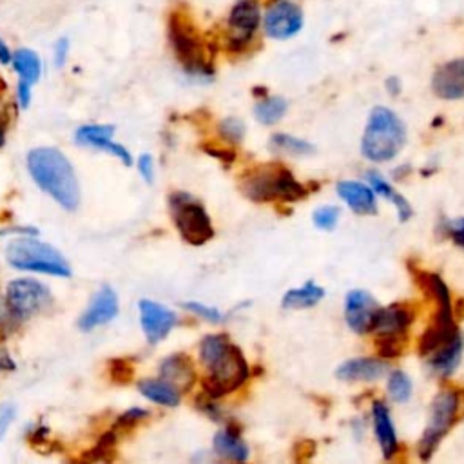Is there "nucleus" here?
<instances>
[{"label": "nucleus", "mask_w": 464, "mask_h": 464, "mask_svg": "<svg viewBox=\"0 0 464 464\" xmlns=\"http://www.w3.org/2000/svg\"><path fill=\"white\" fill-rule=\"evenodd\" d=\"M28 169L35 184L66 211L80 203V187L70 160L56 149L42 147L28 154Z\"/></svg>", "instance_id": "nucleus-1"}, {"label": "nucleus", "mask_w": 464, "mask_h": 464, "mask_svg": "<svg viewBox=\"0 0 464 464\" xmlns=\"http://www.w3.org/2000/svg\"><path fill=\"white\" fill-rule=\"evenodd\" d=\"M240 191L256 203L286 202L293 203L307 196L305 186L294 180L288 169L279 163L260 165L245 172L240 180Z\"/></svg>", "instance_id": "nucleus-2"}, {"label": "nucleus", "mask_w": 464, "mask_h": 464, "mask_svg": "<svg viewBox=\"0 0 464 464\" xmlns=\"http://www.w3.org/2000/svg\"><path fill=\"white\" fill-rule=\"evenodd\" d=\"M406 142L404 124L388 107H374L361 140V153L372 162L394 160Z\"/></svg>", "instance_id": "nucleus-3"}, {"label": "nucleus", "mask_w": 464, "mask_h": 464, "mask_svg": "<svg viewBox=\"0 0 464 464\" xmlns=\"http://www.w3.org/2000/svg\"><path fill=\"white\" fill-rule=\"evenodd\" d=\"M167 35H169V44L172 47V53L177 56V61L180 62L187 77L195 80L212 79L214 70L212 64L207 61L203 42L200 40L195 28L182 13L178 12L170 13L167 24Z\"/></svg>", "instance_id": "nucleus-4"}, {"label": "nucleus", "mask_w": 464, "mask_h": 464, "mask_svg": "<svg viewBox=\"0 0 464 464\" xmlns=\"http://www.w3.org/2000/svg\"><path fill=\"white\" fill-rule=\"evenodd\" d=\"M6 258L10 265L19 270L40 272V274L61 276V278L71 276V269L66 258L51 245L40 244L37 240L22 238L13 242L6 251Z\"/></svg>", "instance_id": "nucleus-5"}, {"label": "nucleus", "mask_w": 464, "mask_h": 464, "mask_svg": "<svg viewBox=\"0 0 464 464\" xmlns=\"http://www.w3.org/2000/svg\"><path fill=\"white\" fill-rule=\"evenodd\" d=\"M263 8L260 0H235L225 19V46L230 53L249 49L261 29Z\"/></svg>", "instance_id": "nucleus-6"}, {"label": "nucleus", "mask_w": 464, "mask_h": 464, "mask_svg": "<svg viewBox=\"0 0 464 464\" xmlns=\"http://www.w3.org/2000/svg\"><path fill=\"white\" fill-rule=\"evenodd\" d=\"M249 377V365L238 346L228 344L223 356L209 367V376L202 381L203 392L211 399H220L238 390Z\"/></svg>", "instance_id": "nucleus-7"}, {"label": "nucleus", "mask_w": 464, "mask_h": 464, "mask_svg": "<svg viewBox=\"0 0 464 464\" xmlns=\"http://www.w3.org/2000/svg\"><path fill=\"white\" fill-rule=\"evenodd\" d=\"M169 202L172 220L187 244L200 247L214 236V228L207 211L193 196L186 193H177L170 196Z\"/></svg>", "instance_id": "nucleus-8"}, {"label": "nucleus", "mask_w": 464, "mask_h": 464, "mask_svg": "<svg viewBox=\"0 0 464 464\" xmlns=\"http://www.w3.org/2000/svg\"><path fill=\"white\" fill-rule=\"evenodd\" d=\"M459 406H460V395L455 390H441L434 397L430 406L428 427L419 443V455L423 460L432 459L439 443L457 421Z\"/></svg>", "instance_id": "nucleus-9"}, {"label": "nucleus", "mask_w": 464, "mask_h": 464, "mask_svg": "<svg viewBox=\"0 0 464 464\" xmlns=\"http://www.w3.org/2000/svg\"><path fill=\"white\" fill-rule=\"evenodd\" d=\"M261 28L270 40H290L303 31L305 12L296 0H270L263 8Z\"/></svg>", "instance_id": "nucleus-10"}, {"label": "nucleus", "mask_w": 464, "mask_h": 464, "mask_svg": "<svg viewBox=\"0 0 464 464\" xmlns=\"http://www.w3.org/2000/svg\"><path fill=\"white\" fill-rule=\"evenodd\" d=\"M6 300H8L13 314L19 318V321L44 312L53 303V298H51L47 286L37 279L12 281L8 285Z\"/></svg>", "instance_id": "nucleus-11"}, {"label": "nucleus", "mask_w": 464, "mask_h": 464, "mask_svg": "<svg viewBox=\"0 0 464 464\" xmlns=\"http://www.w3.org/2000/svg\"><path fill=\"white\" fill-rule=\"evenodd\" d=\"M377 311H379L377 302L374 300V296L367 293V290L358 288L348 293L344 303V319L352 332L360 336L372 332Z\"/></svg>", "instance_id": "nucleus-12"}, {"label": "nucleus", "mask_w": 464, "mask_h": 464, "mask_svg": "<svg viewBox=\"0 0 464 464\" xmlns=\"http://www.w3.org/2000/svg\"><path fill=\"white\" fill-rule=\"evenodd\" d=\"M455 336H459L453 314H452V302L439 303L437 312L428 325V328L423 332L419 339V352L421 356H428L435 352L437 348L450 343Z\"/></svg>", "instance_id": "nucleus-13"}, {"label": "nucleus", "mask_w": 464, "mask_h": 464, "mask_svg": "<svg viewBox=\"0 0 464 464\" xmlns=\"http://www.w3.org/2000/svg\"><path fill=\"white\" fill-rule=\"evenodd\" d=\"M140 321L144 334L151 344L160 343L169 336V332L177 325V314L172 311L149 302L142 300L140 302Z\"/></svg>", "instance_id": "nucleus-14"}, {"label": "nucleus", "mask_w": 464, "mask_h": 464, "mask_svg": "<svg viewBox=\"0 0 464 464\" xmlns=\"http://www.w3.org/2000/svg\"><path fill=\"white\" fill-rule=\"evenodd\" d=\"M432 91L443 100L464 98V58H455L435 70Z\"/></svg>", "instance_id": "nucleus-15"}, {"label": "nucleus", "mask_w": 464, "mask_h": 464, "mask_svg": "<svg viewBox=\"0 0 464 464\" xmlns=\"http://www.w3.org/2000/svg\"><path fill=\"white\" fill-rule=\"evenodd\" d=\"M116 314H119V298H116L114 290L105 285L98 290L87 311L80 316L79 327L87 332L104 323H109L112 318H116Z\"/></svg>", "instance_id": "nucleus-16"}, {"label": "nucleus", "mask_w": 464, "mask_h": 464, "mask_svg": "<svg viewBox=\"0 0 464 464\" xmlns=\"http://www.w3.org/2000/svg\"><path fill=\"white\" fill-rule=\"evenodd\" d=\"M388 372V365L383 360L358 358L341 363L336 370V377L341 381H377Z\"/></svg>", "instance_id": "nucleus-17"}, {"label": "nucleus", "mask_w": 464, "mask_h": 464, "mask_svg": "<svg viewBox=\"0 0 464 464\" xmlns=\"http://www.w3.org/2000/svg\"><path fill=\"white\" fill-rule=\"evenodd\" d=\"M160 376L174 388H178L180 394L191 390L196 381L193 361L186 354H174L167 358L160 367Z\"/></svg>", "instance_id": "nucleus-18"}, {"label": "nucleus", "mask_w": 464, "mask_h": 464, "mask_svg": "<svg viewBox=\"0 0 464 464\" xmlns=\"http://www.w3.org/2000/svg\"><path fill=\"white\" fill-rule=\"evenodd\" d=\"M337 195L348 203L356 214L361 216H370V214H377V203H376V196L374 191L360 182H351L344 180L337 184Z\"/></svg>", "instance_id": "nucleus-19"}, {"label": "nucleus", "mask_w": 464, "mask_h": 464, "mask_svg": "<svg viewBox=\"0 0 464 464\" xmlns=\"http://www.w3.org/2000/svg\"><path fill=\"white\" fill-rule=\"evenodd\" d=\"M414 321V314L404 305H390L386 309L377 311L374 319V332L377 334H406Z\"/></svg>", "instance_id": "nucleus-20"}, {"label": "nucleus", "mask_w": 464, "mask_h": 464, "mask_svg": "<svg viewBox=\"0 0 464 464\" xmlns=\"http://www.w3.org/2000/svg\"><path fill=\"white\" fill-rule=\"evenodd\" d=\"M372 416H374V432L377 437V443L381 446V452L385 459H392L397 452V434L394 428V423L390 419V412L386 404L381 401H376L372 406Z\"/></svg>", "instance_id": "nucleus-21"}, {"label": "nucleus", "mask_w": 464, "mask_h": 464, "mask_svg": "<svg viewBox=\"0 0 464 464\" xmlns=\"http://www.w3.org/2000/svg\"><path fill=\"white\" fill-rule=\"evenodd\" d=\"M214 452L221 459L244 462L249 459V446L240 437V430L235 425H228L225 430L214 435Z\"/></svg>", "instance_id": "nucleus-22"}, {"label": "nucleus", "mask_w": 464, "mask_h": 464, "mask_svg": "<svg viewBox=\"0 0 464 464\" xmlns=\"http://www.w3.org/2000/svg\"><path fill=\"white\" fill-rule=\"evenodd\" d=\"M10 66L17 73L19 80L29 82L31 86H35L40 80L42 71H44L40 54L35 49H31V47H19V49H15Z\"/></svg>", "instance_id": "nucleus-23"}, {"label": "nucleus", "mask_w": 464, "mask_h": 464, "mask_svg": "<svg viewBox=\"0 0 464 464\" xmlns=\"http://www.w3.org/2000/svg\"><path fill=\"white\" fill-rule=\"evenodd\" d=\"M460 356H462V337L459 334L450 343H446L444 346L437 348L435 352H432L430 367L441 377L452 376L460 363Z\"/></svg>", "instance_id": "nucleus-24"}, {"label": "nucleus", "mask_w": 464, "mask_h": 464, "mask_svg": "<svg viewBox=\"0 0 464 464\" xmlns=\"http://www.w3.org/2000/svg\"><path fill=\"white\" fill-rule=\"evenodd\" d=\"M325 298V290L318 286L314 281H307L302 288H293L283 296V309L288 311H302V309H311L318 305Z\"/></svg>", "instance_id": "nucleus-25"}, {"label": "nucleus", "mask_w": 464, "mask_h": 464, "mask_svg": "<svg viewBox=\"0 0 464 464\" xmlns=\"http://www.w3.org/2000/svg\"><path fill=\"white\" fill-rule=\"evenodd\" d=\"M138 390L149 401L162 406H178L180 404V390L174 388L165 379H144L138 383Z\"/></svg>", "instance_id": "nucleus-26"}, {"label": "nucleus", "mask_w": 464, "mask_h": 464, "mask_svg": "<svg viewBox=\"0 0 464 464\" xmlns=\"http://www.w3.org/2000/svg\"><path fill=\"white\" fill-rule=\"evenodd\" d=\"M367 180H369L370 189H374L377 195H381L383 198H386V200H390V202L395 203L401 221H406V220H409V218L414 214V211H412L410 203L406 202V198H402L401 195H397V193L390 187V184H388L386 180H383L377 172H374V170L369 172V174H367Z\"/></svg>", "instance_id": "nucleus-27"}, {"label": "nucleus", "mask_w": 464, "mask_h": 464, "mask_svg": "<svg viewBox=\"0 0 464 464\" xmlns=\"http://www.w3.org/2000/svg\"><path fill=\"white\" fill-rule=\"evenodd\" d=\"M286 100L281 96H269L265 95L256 105H254V114H256V120L263 126H274L278 124L285 112H286Z\"/></svg>", "instance_id": "nucleus-28"}, {"label": "nucleus", "mask_w": 464, "mask_h": 464, "mask_svg": "<svg viewBox=\"0 0 464 464\" xmlns=\"http://www.w3.org/2000/svg\"><path fill=\"white\" fill-rule=\"evenodd\" d=\"M412 274L416 278V283L421 286L423 293L432 298L437 305L439 303H448L450 302V293H448V286L446 283L432 272H425L419 269H412Z\"/></svg>", "instance_id": "nucleus-29"}, {"label": "nucleus", "mask_w": 464, "mask_h": 464, "mask_svg": "<svg viewBox=\"0 0 464 464\" xmlns=\"http://www.w3.org/2000/svg\"><path fill=\"white\" fill-rule=\"evenodd\" d=\"M228 344H230V341L223 334H212V336L203 337V341L200 343L202 363L209 369L212 363H216L223 356V352L227 351Z\"/></svg>", "instance_id": "nucleus-30"}, {"label": "nucleus", "mask_w": 464, "mask_h": 464, "mask_svg": "<svg viewBox=\"0 0 464 464\" xmlns=\"http://www.w3.org/2000/svg\"><path fill=\"white\" fill-rule=\"evenodd\" d=\"M270 149L274 153H285L293 156H307L314 153V147L309 142L290 135H274L270 138Z\"/></svg>", "instance_id": "nucleus-31"}, {"label": "nucleus", "mask_w": 464, "mask_h": 464, "mask_svg": "<svg viewBox=\"0 0 464 464\" xmlns=\"http://www.w3.org/2000/svg\"><path fill=\"white\" fill-rule=\"evenodd\" d=\"M376 346L381 358L385 360L399 358L406 348V334H377Z\"/></svg>", "instance_id": "nucleus-32"}, {"label": "nucleus", "mask_w": 464, "mask_h": 464, "mask_svg": "<svg viewBox=\"0 0 464 464\" xmlns=\"http://www.w3.org/2000/svg\"><path fill=\"white\" fill-rule=\"evenodd\" d=\"M388 395L395 402H406L412 395V381L404 372L397 370L388 379Z\"/></svg>", "instance_id": "nucleus-33"}, {"label": "nucleus", "mask_w": 464, "mask_h": 464, "mask_svg": "<svg viewBox=\"0 0 464 464\" xmlns=\"http://www.w3.org/2000/svg\"><path fill=\"white\" fill-rule=\"evenodd\" d=\"M114 135L112 126H86L77 131V142L86 147H93L100 140H111Z\"/></svg>", "instance_id": "nucleus-34"}, {"label": "nucleus", "mask_w": 464, "mask_h": 464, "mask_svg": "<svg viewBox=\"0 0 464 464\" xmlns=\"http://www.w3.org/2000/svg\"><path fill=\"white\" fill-rule=\"evenodd\" d=\"M220 135L230 142V144H240L245 137V124L236 119V116H228V119L220 122Z\"/></svg>", "instance_id": "nucleus-35"}, {"label": "nucleus", "mask_w": 464, "mask_h": 464, "mask_svg": "<svg viewBox=\"0 0 464 464\" xmlns=\"http://www.w3.org/2000/svg\"><path fill=\"white\" fill-rule=\"evenodd\" d=\"M339 216H341V211L339 207L336 205H325V207H319L314 211L312 214V220H314V225L321 230H334L337 221H339Z\"/></svg>", "instance_id": "nucleus-36"}, {"label": "nucleus", "mask_w": 464, "mask_h": 464, "mask_svg": "<svg viewBox=\"0 0 464 464\" xmlns=\"http://www.w3.org/2000/svg\"><path fill=\"white\" fill-rule=\"evenodd\" d=\"M70 53H71V38L70 37H58L53 44V64L54 68L62 70L66 68L68 61H70Z\"/></svg>", "instance_id": "nucleus-37"}, {"label": "nucleus", "mask_w": 464, "mask_h": 464, "mask_svg": "<svg viewBox=\"0 0 464 464\" xmlns=\"http://www.w3.org/2000/svg\"><path fill=\"white\" fill-rule=\"evenodd\" d=\"M147 416H149L147 410H142V409H131V410H128L126 414H122V416L119 418V421H116L114 430H116V434H119V432H124V430H129V428H133L135 425H138L140 421H144Z\"/></svg>", "instance_id": "nucleus-38"}, {"label": "nucleus", "mask_w": 464, "mask_h": 464, "mask_svg": "<svg viewBox=\"0 0 464 464\" xmlns=\"http://www.w3.org/2000/svg\"><path fill=\"white\" fill-rule=\"evenodd\" d=\"M19 318L13 314L6 298L0 296V337L8 336L15 328V321Z\"/></svg>", "instance_id": "nucleus-39"}, {"label": "nucleus", "mask_w": 464, "mask_h": 464, "mask_svg": "<svg viewBox=\"0 0 464 464\" xmlns=\"http://www.w3.org/2000/svg\"><path fill=\"white\" fill-rule=\"evenodd\" d=\"M93 147H95V149L107 151L109 154L116 156V158H119V160H122V162H124V165H128V167L133 163L131 153H129V151H128L124 145H120V144H112L111 140H100V142H96Z\"/></svg>", "instance_id": "nucleus-40"}, {"label": "nucleus", "mask_w": 464, "mask_h": 464, "mask_svg": "<svg viewBox=\"0 0 464 464\" xmlns=\"http://www.w3.org/2000/svg\"><path fill=\"white\" fill-rule=\"evenodd\" d=\"M109 374H111L112 381H116V383H128L133 377V367L128 361L114 360L109 365Z\"/></svg>", "instance_id": "nucleus-41"}, {"label": "nucleus", "mask_w": 464, "mask_h": 464, "mask_svg": "<svg viewBox=\"0 0 464 464\" xmlns=\"http://www.w3.org/2000/svg\"><path fill=\"white\" fill-rule=\"evenodd\" d=\"M184 307L187 311H191L193 314L203 318L205 321H212V323H220L221 321V312L214 307H207V305H202V303H196V302H189V303H184Z\"/></svg>", "instance_id": "nucleus-42"}, {"label": "nucleus", "mask_w": 464, "mask_h": 464, "mask_svg": "<svg viewBox=\"0 0 464 464\" xmlns=\"http://www.w3.org/2000/svg\"><path fill=\"white\" fill-rule=\"evenodd\" d=\"M444 232L455 242L457 247L464 251V218H457L455 221H444Z\"/></svg>", "instance_id": "nucleus-43"}, {"label": "nucleus", "mask_w": 464, "mask_h": 464, "mask_svg": "<svg viewBox=\"0 0 464 464\" xmlns=\"http://www.w3.org/2000/svg\"><path fill=\"white\" fill-rule=\"evenodd\" d=\"M15 416H17V410H15L13 404L0 406V441L4 439V435H6L12 421L15 419Z\"/></svg>", "instance_id": "nucleus-44"}, {"label": "nucleus", "mask_w": 464, "mask_h": 464, "mask_svg": "<svg viewBox=\"0 0 464 464\" xmlns=\"http://www.w3.org/2000/svg\"><path fill=\"white\" fill-rule=\"evenodd\" d=\"M205 153L218 158L220 162H227V163H232L236 160V153L228 149V147H216V145H203Z\"/></svg>", "instance_id": "nucleus-45"}, {"label": "nucleus", "mask_w": 464, "mask_h": 464, "mask_svg": "<svg viewBox=\"0 0 464 464\" xmlns=\"http://www.w3.org/2000/svg\"><path fill=\"white\" fill-rule=\"evenodd\" d=\"M138 169H140V174L144 177V180H145L147 184H153V180H154V167H153V158H151V154L140 156V160H138Z\"/></svg>", "instance_id": "nucleus-46"}, {"label": "nucleus", "mask_w": 464, "mask_h": 464, "mask_svg": "<svg viewBox=\"0 0 464 464\" xmlns=\"http://www.w3.org/2000/svg\"><path fill=\"white\" fill-rule=\"evenodd\" d=\"M31 87L33 86L29 82H24V80L17 82V100L22 109L29 107V104H31Z\"/></svg>", "instance_id": "nucleus-47"}, {"label": "nucleus", "mask_w": 464, "mask_h": 464, "mask_svg": "<svg viewBox=\"0 0 464 464\" xmlns=\"http://www.w3.org/2000/svg\"><path fill=\"white\" fill-rule=\"evenodd\" d=\"M12 58H13V49L3 37H0V66H10Z\"/></svg>", "instance_id": "nucleus-48"}, {"label": "nucleus", "mask_w": 464, "mask_h": 464, "mask_svg": "<svg viewBox=\"0 0 464 464\" xmlns=\"http://www.w3.org/2000/svg\"><path fill=\"white\" fill-rule=\"evenodd\" d=\"M13 232H15V235H33V236L38 235V230L33 228V227H10V228L0 230V236L13 235Z\"/></svg>", "instance_id": "nucleus-49"}, {"label": "nucleus", "mask_w": 464, "mask_h": 464, "mask_svg": "<svg viewBox=\"0 0 464 464\" xmlns=\"http://www.w3.org/2000/svg\"><path fill=\"white\" fill-rule=\"evenodd\" d=\"M12 370H15V361L4 348H0V372H12Z\"/></svg>", "instance_id": "nucleus-50"}, {"label": "nucleus", "mask_w": 464, "mask_h": 464, "mask_svg": "<svg viewBox=\"0 0 464 464\" xmlns=\"http://www.w3.org/2000/svg\"><path fill=\"white\" fill-rule=\"evenodd\" d=\"M385 87L392 96H397L401 93V80L397 77H388L385 80Z\"/></svg>", "instance_id": "nucleus-51"}, {"label": "nucleus", "mask_w": 464, "mask_h": 464, "mask_svg": "<svg viewBox=\"0 0 464 464\" xmlns=\"http://www.w3.org/2000/svg\"><path fill=\"white\" fill-rule=\"evenodd\" d=\"M314 450H316V443H314V441H302V443L296 446V455L307 453V459H311V457L314 455Z\"/></svg>", "instance_id": "nucleus-52"}, {"label": "nucleus", "mask_w": 464, "mask_h": 464, "mask_svg": "<svg viewBox=\"0 0 464 464\" xmlns=\"http://www.w3.org/2000/svg\"><path fill=\"white\" fill-rule=\"evenodd\" d=\"M8 122H10V116L8 112H0V147L4 145L6 142V129H8Z\"/></svg>", "instance_id": "nucleus-53"}, {"label": "nucleus", "mask_w": 464, "mask_h": 464, "mask_svg": "<svg viewBox=\"0 0 464 464\" xmlns=\"http://www.w3.org/2000/svg\"><path fill=\"white\" fill-rule=\"evenodd\" d=\"M455 314L459 319H464V298H460L457 303H455Z\"/></svg>", "instance_id": "nucleus-54"}]
</instances>
